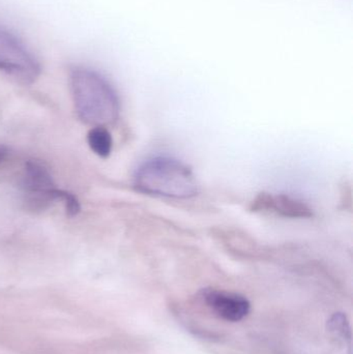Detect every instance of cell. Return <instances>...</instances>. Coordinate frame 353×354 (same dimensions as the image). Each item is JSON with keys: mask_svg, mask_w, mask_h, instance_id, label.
Instances as JSON below:
<instances>
[{"mask_svg": "<svg viewBox=\"0 0 353 354\" xmlns=\"http://www.w3.org/2000/svg\"><path fill=\"white\" fill-rule=\"evenodd\" d=\"M134 185L142 193L176 199H186L198 193L191 168L172 158H155L145 162L135 174Z\"/></svg>", "mask_w": 353, "mask_h": 354, "instance_id": "7a4b0ae2", "label": "cell"}, {"mask_svg": "<svg viewBox=\"0 0 353 354\" xmlns=\"http://www.w3.org/2000/svg\"><path fill=\"white\" fill-rule=\"evenodd\" d=\"M255 212H271L285 218H312L313 210L308 204L286 195L260 193L251 203Z\"/></svg>", "mask_w": 353, "mask_h": 354, "instance_id": "8992f818", "label": "cell"}, {"mask_svg": "<svg viewBox=\"0 0 353 354\" xmlns=\"http://www.w3.org/2000/svg\"><path fill=\"white\" fill-rule=\"evenodd\" d=\"M8 151L6 147H2L0 145V164L3 162V160L6 159V156H8Z\"/></svg>", "mask_w": 353, "mask_h": 354, "instance_id": "30bf717a", "label": "cell"}, {"mask_svg": "<svg viewBox=\"0 0 353 354\" xmlns=\"http://www.w3.org/2000/svg\"><path fill=\"white\" fill-rule=\"evenodd\" d=\"M70 88L75 109L85 124L106 127L117 120V95L101 75L88 68H76L70 75Z\"/></svg>", "mask_w": 353, "mask_h": 354, "instance_id": "6da1fadb", "label": "cell"}, {"mask_svg": "<svg viewBox=\"0 0 353 354\" xmlns=\"http://www.w3.org/2000/svg\"><path fill=\"white\" fill-rule=\"evenodd\" d=\"M0 71L23 83H32L41 73L39 62L24 45L0 29Z\"/></svg>", "mask_w": 353, "mask_h": 354, "instance_id": "3957f363", "label": "cell"}, {"mask_svg": "<svg viewBox=\"0 0 353 354\" xmlns=\"http://www.w3.org/2000/svg\"><path fill=\"white\" fill-rule=\"evenodd\" d=\"M87 143L91 151L99 158L107 159L111 155L113 140L105 127H93L87 134Z\"/></svg>", "mask_w": 353, "mask_h": 354, "instance_id": "52a82bcc", "label": "cell"}, {"mask_svg": "<svg viewBox=\"0 0 353 354\" xmlns=\"http://www.w3.org/2000/svg\"><path fill=\"white\" fill-rule=\"evenodd\" d=\"M59 201H61L62 203H64V207H66V214H68V216H75L80 212V202H79L78 198H77L74 194L61 189Z\"/></svg>", "mask_w": 353, "mask_h": 354, "instance_id": "9c48e42d", "label": "cell"}, {"mask_svg": "<svg viewBox=\"0 0 353 354\" xmlns=\"http://www.w3.org/2000/svg\"><path fill=\"white\" fill-rule=\"evenodd\" d=\"M24 201L31 210H43L59 201L61 189L56 187L49 169L39 161H28L23 172Z\"/></svg>", "mask_w": 353, "mask_h": 354, "instance_id": "277c9868", "label": "cell"}, {"mask_svg": "<svg viewBox=\"0 0 353 354\" xmlns=\"http://www.w3.org/2000/svg\"><path fill=\"white\" fill-rule=\"evenodd\" d=\"M201 295L207 307L227 322H240L250 313V301L238 293L209 288L204 289Z\"/></svg>", "mask_w": 353, "mask_h": 354, "instance_id": "5b68a950", "label": "cell"}, {"mask_svg": "<svg viewBox=\"0 0 353 354\" xmlns=\"http://www.w3.org/2000/svg\"><path fill=\"white\" fill-rule=\"evenodd\" d=\"M329 330L338 340L350 342V328L347 319L342 313L335 314L329 322Z\"/></svg>", "mask_w": 353, "mask_h": 354, "instance_id": "ba28073f", "label": "cell"}]
</instances>
